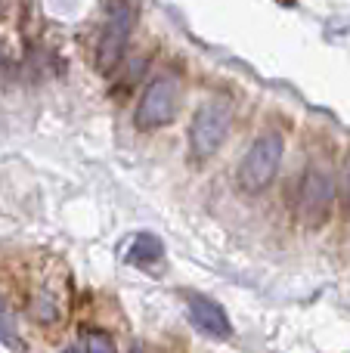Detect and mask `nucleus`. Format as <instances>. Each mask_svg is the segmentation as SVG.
<instances>
[{
  "instance_id": "obj_1",
  "label": "nucleus",
  "mask_w": 350,
  "mask_h": 353,
  "mask_svg": "<svg viewBox=\"0 0 350 353\" xmlns=\"http://www.w3.org/2000/svg\"><path fill=\"white\" fill-rule=\"evenodd\" d=\"M282 152L285 143L279 134H264L251 143V149L245 152V159L239 161V171H236V183H239L242 192L258 195L264 192L273 183L279 165H282Z\"/></svg>"
},
{
  "instance_id": "obj_2",
  "label": "nucleus",
  "mask_w": 350,
  "mask_h": 353,
  "mask_svg": "<svg viewBox=\"0 0 350 353\" xmlns=\"http://www.w3.org/2000/svg\"><path fill=\"white\" fill-rule=\"evenodd\" d=\"M335 205V180L326 168L310 165L304 171L301 183H298V199H295V211L307 230H320L326 226L329 214Z\"/></svg>"
},
{
  "instance_id": "obj_3",
  "label": "nucleus",
  "mask_w": 350,
  "mask_h": 353,
  "mask_svg": "<svg viewBox=\"0 0 350 353\" xmlns=\"http://www.w3.org/2000/svg\"><path fill=\"white\" fill-rule=\"evenodd\" d=\"M134 19H136V6H130V3L109 6L103 37H99V43H96V68L103 74H112L118 68L124 50H127L130 31H134Z\"/></svg>"
},
{
  "instance_id": "obj_4",
  "label": "nucleus",
  "mask_w": 350,
  "mask_h": 353,
  "mask_svg": "<svg viewBox=\"0 0 350 353\" xmlns=\"http://www.w3.org/2000/svg\"><path fill=\"white\" fill-rule=\"evenodd\" d=\"M229 134L227 103H205L189 124V152L196 161H205L223 146Z\"/></svg>"
},
{
  "instance_id": "obj_5",
  "label": "nucleus",
  "mask_w": 350,
  "mask_h": 353,
  "mask_svg": "<svg viewBox=\"0 0 350 353\" xmlns=\"http://www.w3.org/2000/svg\"><path fill=\"white\" fill-rule=\"evenodd\" d=\"M180 105V84L174 78H155L152 84L143 90L140 105H136V128L140 130H155L174 121Z\"/></svg>"
},
{
  "instance_id": "obj_6",
  "label": "nucleus",
  "mask_w": 350,
  "mask_h": 353,
  "mask_svg": "<svg viewBox=\"0 0 350 353\" xmlns=\"http://www.w3.org/2000/svg\"><path fill=\"white\" fill-rule=\"evenodd\" d=\"M186 304H189V319L198 332H205V335H211V338H229L233 335V325H229L227 310H223L217 301L205 298V294H189Z\"/></svg>"
},
{
  "instance_id": "obj_7",
  "label": "nucleus",
  "mask_w": 350,
  "mask_h": 353,
  "mask_svg": "<svg viewBox=\"0 0 350 353\" xmlns=\"http://www.w3.org/2000/svg\"><path fill=\"white\" fill-rule=\"evenodd\" d=\"M161 254H165V248H161V239L149 236V232L136 236L134 245H130V261H134V263H152V261H158Z\"/></svg>"
},
{
  "instance_id": "obj_8",
  "label": "nucleus",
  "mask_w": 350,
  "mask_h": 353,
  "mask_svg": "<svg viewBox=\"0 0 350 353\" xmlns=\"http://www.w3.org/2000/svg\"><path fill=\"white\" fill-rule=\"evenodd\" d=\"M87 353H115V344L105 332L99 329H90L87 332Z\"/></svg>"
},
{
  "instance_id": "obj_9",
  "label": "nucleus",
  "mask_w": 350,
  "mask_h": 353,
  "mask_svg": "<svg viewBox=\"0 0 350 353\" xmlns=\"http://www.w3.org/2000/svg\"><path fill=\"white\" fill-rule=\"evenodd\" d=\"M341 205H344V211L350 214V159L344 165V183H341Z\"/></svg>"
},
{
  "instance_id": "obj_10",
  "label": "nucleus",
  "mask_w": 350,
  "mask_h": 353,
  "mask_svg": "<svg viewBox=\"0 0 350 353\" xmlns=\"http://www.w3.org/2000/svg\"><path fill=\"white\" fill-rule=\"evenodd\" d=\"M62 353H81L78 347H68V350H62Z\"/></svg>"
}]
</instances>
